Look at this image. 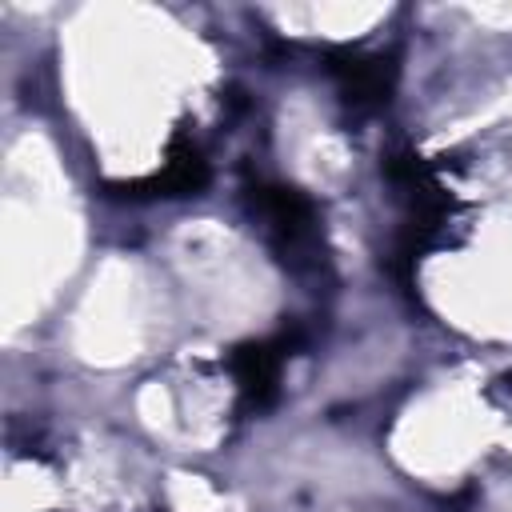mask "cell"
Returning <instances> with one entry per match:
<instances>
[{
    "label": "cell",
    "mask_w": 512,
    "mask_h": 512,
    "mask_svg": "<svg viewBox=\"0 0 512 512\" xmlns=\"http://www.w3.org/2000/svg\"><path fill=\"white\" fill-rule=\"evenodd\" d=\"M328 72L356 112H376L392 100L400 64L396 52H360V48H332L328 52Z\"/></svg>",
    "instance_id": "2"
},
{
    "label": "cell",
    "mask_w": 512,
    "mask_h": 512,
    "mask_svg": "<svg viewBox=\"0 0 512 512\" xmlns=\"http://www.w3.org/2000/svg\"><path fill=\"white\" fill-rule=\"evenodd\" d=\"M292 352V336H268V340H244L228 352V368L240 384L244 408L264 412L280 396V372Z\"/></svg>",
    "instance_id": "4"
},
{
    "label": "cell",
    "mask_w": 512,
    "mask_h": 512,
    "mask_svg": "<svg viewBox=\"0 0 512 512\" xmlns=\"http://www.w3.org/2000/svg\"><path fill=\"white\" fill-rule=\"evenodd\" d=\"M208 184V160L204 152L176 136L168 144V160L160 172L144 176V180H108V196H120V200H176V196H200Z\"/></svg>",
    "instance_id": "3"
},
{
    "label": "cell",
    "mask_w": 512,
    "mask_h": 512,
    "mask_svg": "<svg viewBox=\"0 0 512 512\" xmlns=\"http://www.w3.org/2000/svg\"><path fill=\"white\" fill-rule=\"evenodd\" d=\"M248 204L252 212L264 220L276 252L292 264L308 260L312 244H316V204L292 188V184H252L248 188Z\"/></svg>",
    "instance_id": "1"
}]
</instances>
